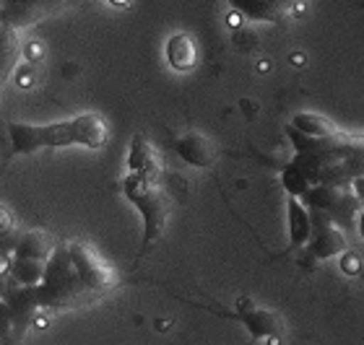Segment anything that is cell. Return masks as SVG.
Returning <instances> with one entry per match:
<instances>
[{"label": "cell", "instance_id": "6da1fadb", "mask_svg": "<svg viewBox=\"0 0 364 345\" xmlns=\"http://www.w3.org/2000/svg\"><path fill=\"white\" fill-rule=\"evenodd\" d=\"M11 153L16 156H31L39 150H63V148H105L109 141V125L102 114L81 112L70 120L47 122V125H31V122L11 120L6 125Z\"/></svg>", "mask_w": 364, "mask_h": 345}, {"label": "cell", "instance_id": "7a4b0ae2", "mask_svg": "<svg viewBox=\"0 0 364 345\" xmlns=\"http://www.w3.org/2000/svg\"><path fill=\"white\" fill-rule=\"evenodd\" d=\"M34 288V299H37L39 309H68L76 304H86V301L97 299L94 293L86 288V283L78 275L73 257L68 252V241L58 244L53 257L47 260L45 275Z\"/></svg>", "mask_w": 364, "mask_h": 345}, {"label": "cell", "instance_id": "3957f363", "mask_svg": "<svg viewBox=\"0 0 364 345\" xmlns=\"http://www.w3.org/2000/svg\"><path fill=\"white\" fill-rule=\"evenodd\" d=\"M122 195L128 197L130 205H136V210L144 218V244H141V255H144L161 239V234L167 229L172 197L164 190L161 180L138 172H128V177L122 180Z\"/></svg>", "mask_w": 364, "mask_h": 345}, {"label": "cell", "instance_id": "277c9868", "mask_svg": "<svg viewBox=\"0 0 364 345\" xmlns=\"http://www.w3.org/2000/svg\"><path fill=\"white\" fill-rule=\"evenodd\" d=\"M302 200L310 208H318L323 213H328L343 229L357 224V216L359 210H362V200L351 190H346V185H312L304 192Z\"/></svg>", "mask_w": 364, "mask_h": 345}, {"label": "cell", "instance_id": "5b68a950", "mask_svg": "<svg viewBox=\"0 0 364 345\" xmlns=\"http://www.w3.org/2000/svg\"><path fill=\"white\" fill-rule=\"evenodd\" d=\"M68 252H70V257H73V265H76L81 280H84L86 288H89L97 299L102 293L109 291V288H114L117 273H114V268L107 263L105 257L99 255L97 249L89 247L86 241H68Z\"/></svg>", "mask_w": 364, "mask_h": 345}, {"label": "cell", "instance_id": "8992f818", "mask_svg": "<svg viewBox=\"0 0 364 345\" xmlns=\"http://www.w3.org/2000/svg\"><path fill=\"white\" fill-rule=\"evenodd\" d=\"M312 210V236L307 241V255L312 260H333V257H341L346 249H349V241H346V229L341 224H336L333 218L323 213L318 208Z\"/></svg>", "mask_w": 364, "mask_h": 345}, {"label": "cell", "instance_id": "52a82bcc", "mask_svg": "<svg viewBox=\"0 0 364 345\" xmlns=\"http://www.w3.org/2000/svg\"><path fill=\"white\" fill-rule=\"evenodd\" d=\"M237 319L245 324L252 340H266V343H279L284 338V319L271 309H263L252 304L250 299L237 301Z\"/></svg>", "mask_w": 364, "mask_h": 345}, {"label": "cell", "instance_id": "ba28073f", "mask_svg": "<svg viewBox=\"0 0 364 345\" xmlns=\"http://www.w3.org/2000/svg\"><path fill=\"white\" fill-rule=\"evenodd\" d=\"M175 153L185 164L196 166V169H211L216 164V158H219L216 143L208 136H203V133H198V130H190V133L177 138Z\"/></svg>", "mask_w": 364, "mask_h": 345}, {"label": "cell", "instance_id": "9c48e42d", "mask_svg": "<svg viewBox=\"0 0 364 345\" xmlns=\"http://www.w3.org/2000/svg\"><path fill=\"white\" fill-rule=\"evenodd\" d=\"M287 224H289V244L281 252V257H287L294 249L307 247V241L312 236V210L302 197L287 195Z\"/></svg>", "mask_w": 364, "mask_h": 345}, {"label": "cell", "instance_id": "30bf717a", "mask_svg": "<svg viewBox=\"0 0 364 345\" xmlns=\"http://www.w3.org/2000/svg\"><path fill=\"white\" fill-rule=\"evenodd\" d=\"M164 58H167V65L175 73H190V70L198 68V60H200L198 42L190 37L188 31H175L164 45Z\"/></svg>", "mask_w": 364, "mask_h": 345}, {"label": "cell", "instance_id": "8fae6325", "mask_svg": "<svg viewBox=\"0 0 364 345\" xmlns=\"http://www.w3.org/2000/svg\"><path fill=\"white\" fill-rule=\"evenodd\" d=\"M128 172L146 174V177H154V180H164V164H161L159 150L154 148L144 136H136L130 143Z\"/></svg>", "mask_w": 364, "mask_h": 345}, {"label": "cell", "instance_id": "7c38bea8", "mask_svg": "<svg viewBox=\"0 0 364 345\" xmlns=\"http://www.w3.org/2000/svg\"><path fill=\"white\" fill-rule=\"evenodd\" d=\"M291 125H294L299 133L315 138V141H336L341 138L343 133L338 130L333 120H328L326 114H315V112H296L291 117Z\"/></svg>", "mask_w": 364, "mask_h": 345}, {"label": "cell", "instance_id": "4fadbf2b", "mask_svg": "<svg viewBox=\"0 0 364 345\" xmlns=\"http://www.w3.org/2000/svg\"><path fill=\"white\" fill-rule=\"evenodd\" d=\"M55 239L47 231H26L16 239V247L11 257H31V260H50L55 252Z\"/></svg>", "mask_w": 364, "mask_h": 345}, {"label": "cell", "instance_id": "5bb4252c", "mask_svg": "<svg viewBox=\"0 0 364 345\" xmlns=\"http://www.w3.org/2000/svg\"><path fill=\"white\" fill-rule=\"evenodd\" d=\"M18 55H21V45H18L16 26L14 23L3 21L0 23V83L6 81L8 75L16 70Z\"/></svg>", "mask_w": 364, "mask_h": 345}, {"label": "cell", "instance_id": "9a60e30c", "mask_svg": "<svg viewBox=\"0 0 364 345\" xmlns=\"http://www.w3.org/2000/svg\"><path fill=\"white\" fill-rule=\"evenodd\" d=\"M229 6L235 8L237 13L250 18V21H266V23H279L276 13L271 11L268 0H229Z\"/></svg>", "mask_w": 364, "mask_h": 345}, {"label": "cell", "instance_id": "2e32d148", "mask_svg": "<svg viewBox=\"0 0 364 345\" xmlns=\"http://www.w3.org/2000/svg\"><path fill=\"white\" fill-rule=\"evenodd\" d=\"M281 185H284L287 195H296V197H304V192L312 187L310 180L304 177V172L299 169V164H296L294 158L281 169Z\"/></svg>", "mask_w": 364, "mask_h": 345}, {"label": "cell", "instance_id": "e0dca14e", "mask_svg": "<svg viewBox=\"0 0 364 345\" xmlns=\"http://www.w3.org/2000/svg\"><path fill=\"white\" fill-rule=\"evenodd\" d=\"M338 265H341V270L346 273V275H359V273H362V260H359V255L349 252V249L338 257Z\"/></svg>", "mask_w": 364, "mask_h": 345}, {"label": "cell", "instance_id": "ac0fdd59", "mask_svg": "<svg viewBox=\"0 0 364 345\" xmlns=\"http://www.w3.org/2000/svg\"><path fill=\"white\" fill-rule=\"evenodd\" d=\"M268 6L273 8V13H276V18H284V16L289 13V11H294L296 6H299V0H268Z\"/></svg>", "mask_w": 364, "mask_h": 345}, {"label": "cell", "instance_id": "d6986e66", "mask_svg": "<svg viewBox=\"0 0 364 345\" xmlns=\"http://www.w3.org/2000/svg\"><path fill=\"white\" fill-rule=\"evenodd\" d=\"M16 83L18 86H31L34 83V62L26 60V65L16 68Z\"/></svg>", "mask_w": 364, "mask_h": 345}, {"label": "cell", "instance_id": "ffe728a7", "mask_svg": "<svg viewBox=\"0 0 364 345\" xmlns=\"http://www.w3.org/2000/svg\"><path fill=\"white\" fill-rule=\"evenodd\" d=\"M23 55H26V60L29 62H37L39 58H42V47H39L37 42H31V45L23 47Z\"/></svg>", "mask_w": 364, "mask_h": 345}, {"label": "cell", "instance_id": "44dd1931", "mask_svg": "<svg viewBox=\"0 0 364 345\" xmlns=\"http://www.w3.org/2000/svg\"><path fill=\"white\" fill-rule=\"evenodd\" d=\"M351 190H354V195L362 200V205H364V174L362 177H354V182H351Z\"/></svg>", "mask_w": 364, "mask_h": 345}, {"label": "cell", "instance_id": "7402d4cb", "mask_svg": "<svg viewBox=\"0 0 364 345\" xmlns=\"http://www.w3.org/2000/svg\"><path fill=\"white\" fill-rule=\"evenodd\" d=\"M357 229H359V236H362V241H364V210H359V216H357Z\"/></svg>", "mask_w": 364, "mask_h": 345}, {"label": "cell", "instance_id": "603a6c76", "mask_svg": "<svg viewBox=\"0 0 364 345\" xmlns=\"http://www.w3.org/2000/svg\"><path fill=\"white\" fill-rule=\"evenodd\" d=\"M114 6H125V3H128V0H112Z\"/></svg>", "mask_w": 364, "mask_h": 345}]
</instances>
